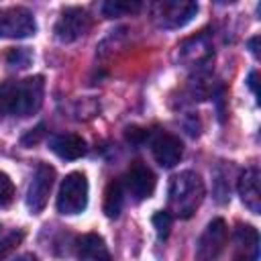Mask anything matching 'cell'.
I'll return each instance as SVG.
<instances>
[{"label":"cell","mask_w":261,"mask_h":261,"mask_svg":"<svg viewBox=\"0 0 261 261\" xmlns=\"http://www.w3.org/2000/svg\"><path fill=\"white\" fill-rule=\"evenodd\" d=\"M45 82L41 75L24 80H6L0 84V116L27 118L43 104Z\"/></svg>","instance_id":"obj_1"},{"label":"cell","mask_w":261,"mask_h":261,"mask_svg":"<svg viewBox=\"0 0 261 261\" xmlns=\"http://www.w3.org/2000/svg\"><path fill=\"white\" fill-rule=\"evenodd\" d=\"M204 181L196 171H179L169 181L167 212L175 218H190L204 200Z\"/></svg>","instance_id":"obj_2"},{"label":"cell","mask_w":261,"mask_h":261,"mask_svg":"<svg viewBox=\"0 0 261 261\" xmlns=\"http://www.w3.org/2000/svg\"><path fill=\"white\" fill-rule=\"evenodd\" d=\"M88 206V179L82 171L65 175L57 194V210L61 214H80Z\"/></svg>","instance_id":"obj_3"},{"label":"cell","mask_w":261,"mask_h":261,"mask_svg":"<svg viewBox=\"0 0 261 261\" xmlns=\"http://www.w3.org/2000/svg\"><path fill=\"white\" fill-rule=\"evenodd\" d=\"M151 14L161 29H181L198 14V4L184 0H161L153 4Z\"/></svg>","instance_id":"obj_4"},{"label":"cell","mask_w":261,"mask_h":261,"mask_svg":"<svg viewBox=\"0 0 261 261\" xmlns=\"http://www.w3.org/2000/svg\"><path fill=\"white\" fill-rule=\"evenodd\" d=\"M228 241V226L222 218H212L204 232L200 234V239L196 241V249H194V257L196 261H214L226 247Z\"/></svg>","instance_id":"obj_5"},{"label":"cell","mask_w":261,"mask_h":261,"mask_svg":"<svg viewBox=\"0 0 261 261\" xmlns=\"http://www.w3.org/2000/svg\"><path fill=\"white\" fill-rule=\"evenodd\" d=\"M37 22L29 8L10 6L0 10V39H27L35 35Z\"/></svg>","instance_id":"obj_6"},{"label":"cell","mask_w":261,"mask_h":261,"mask_svg":"<svg viewBox=\"0 0 261 261\" xmlns=\"http://www.w3.org/2000/svg\"><path fill=\"white\" fill-rule=\"evenodd\" d=\"M92 29V16L86 8L67 6L55 22V37L61 43H73Z\"/></svg>","instance_id":"obj_7"},{"label":"cell","mask_w":261,"mask_h":261,"mask_svg":"<svg viewBox=\"0 0 261 261\" xmlns=\"http://www.w3.org/2000/svg\"><path fill=\"white\" fill-rule=\"evenodd\" d=\"M120 184H122L124 192L133 196V200L143 202V200L153 196L155 186H157V177L151 171V167H147L143 161H135L126 169V173L122 175Z\"/></svg>","instance_id":"obj_8"},{"label":"cell","mask_w":261,"mask_h":261,"mask_svg":"<svg viewBox=\"0 0 261 261\" xmlns=\"http://www.w3.org/2000/svg\"><path fill=\"white\" fill-rule=\"evenodd\" d=\"M53 179H55V169L49 163H39L35 169V175L31 179L29 192H27V208L33 214H39L49 200L51 188H53Z\"/></svg>","instance_id":"obj_9"},{"label":"cell","mask_w":261,"mask_h":261,"mask_svg":"<svg viewBox=\"0 0 261 261\" xmlns=\"http://www.w3.org/2000/svg\"><path fill=\"white\" fill-rule=\"evenodd\" d=\"M177 59L186 67H202L212 59V43L208 35H196L177 45Z\"/></svg>","instance_id":"obj_10"},{"label":"cell","mask_w":261,"mask_h":261,"mask_svg":"<svg viewBox=\"0 0 261 261\" xmlns=\"http://www.w3.org/2000/svg\"><path fill=\"white\" fill-rule=\"evenodd\" d=\"M151 151H153L155 161L161 167H173L179 163L184 155V145L175 135L167 130H159L151 137Z\"/></svg>","instance_id":"obj_11"},{"label":"cell","mask_w":261,"mask_h":261,"mask_svg":"<svg viewBox=\"0 0 261 261\" xmlns=\"http://www.w3.org/2000/svg\"><path fill=\"white\" fill-rule=\"evenodd\" d=\"M237 190L239 196L243 200V204L253 212L259 214L261 212V190H259V167L251 165L247 167L237 181Z\"/></svg>","instance_id":"obj_12"},{"label":"cell","mask_w":261,"mask_h":261,"mask_svg":"<svg viewBox=\"0 0 261 261\" xmlns=\"http://www.w3.org/2000/svg\"><path fill=\"white\" fill-rule=\"evenodd\" d=\"M232 261H259V232L249 224H239L234 230Z\"/></svg>","instance_id":"obj_13"},{"label":"cell","mask_w":261,"mask_h":261,"mask_svg":"<svg viewBox=\"0 0 261 261\" xmlns=\"http://www.w3.org/2000/svg\"><path fill=\"white\" fill-rule=\"evenodd\" d=\"M49 149L65 159V161H73V159H80L86 155L88 147H86V141L80 137V135H73V133H61V135H53L49 139Z\"/></svg>","instance_id":"obj_14"},{"label":"cell","mask_w":261,"mask_h":261,"mask_svg":"<svg viewBox=\"0 0 261 261\" xmlns=\"http://www.w3.org/2000/svg\"><path fill=\"white\" fill-rule=\"evenodd\" d=\"M75 253L82 261H114L110 251L106 249V243L100 234L96 232H88V234H82L77 241H75Z\"/></svg>","instance_id":"obj_15"},{"label":"cell","mask_w":261,"mask_h":261,"mask_svg":"<svg viewBox=\"0 0 261 261\" xmlns=\"http://www.w3.org/2000/svg\"><path fill=\"white\" fill-rule=\"evenodd\" d=\"M122 202H124V188L120 179L110 181L104 192V214L108 218H116L122 210Z\"/></svg>","instance_id":"obj_16"},{"label":"cell","mask_w":261,"mask_h":261,"mask_svg":"<svg viewBox=\"0 0 261 261\" xmlns=\"http://www.w3.org/2000/svg\"><path fill=\"white\" fill-rule=\"evenodd\" d=\"M141 8V2H122V0H110L102 4V14L108 18H116V16H126L133 14Z\"/></svg>","instance_id":"obj_17"},{"label":"cell","mask_w":261,"mask_h":261,"mask_svg":"<svg viewBox=\"0 0 261 261\" xmlns=\"http://www.w3.org/2000/svg\"><path fill=\"white\" fill-rule=\"evenodd\" d=\"M2 228V226H0ZM24 239V232L20 228H12V230H0V261L4 257H8L16 247L18 243Z\"/></svg>","instance_id":"obj_18"},{"label":"cell","mask_w":261,"mask_h":261,"mask_svg":"<svg viewBox=\"0 0 261 261\" xmlns=\"http://www.w3.org/2000/svg\"><path fill=\"white\" fill-rule=\"evenodd\" d=\"M31 59H33V55H31V51L24 49V47L10 49V51L6 53V63H8V67H16V69H24V67H29Z\"/></svg>","instance_id":"obj_19"},{"label":"cell","mask_w":261,"mask_h":261,"mask_svg":"<svg viewBox=\"0 0 261 261\" xmlns=\"http://www.w3.org/2000/svg\"><path fill=\"white\" fill-rule=\"evenodd\" d=\"M12 200H14V184L4 171H0V208L10 206Z\"/></svg>","instance_id":"obj_20"},{"label":"cell","mask_w":261,"mask_h":261,"mask_svg":"<svg viewBox=\"0 0 261 261\" xmlns=\"http://www.w3.org/2000/svg\"><path fill=\"white\" fill-rule=\"evenodd\" d=\"M171 218H173V216H171L167 210H161V212H157V214L153 216V226H155L159 239H167L169 228H171Z\"/></svg>","instance_id":"obj_21"},{"label":"cell","mask_w":261,"mask_h":261,"mask_svg":"<svg viewBox=\"0 0 261 261\" xmlns=\"http://www.w3.org/2000/svg\"><path fill=\"white\" fill-rule=\"evenodd\" d=\"M41 133H43V126L35 128V135L31 133V137H24V139H22V143H24V145H29L31 141H33V143H37V141H39V137H41Z\"/></svg>","instance_id":"obj_22"},{"label":"cell","mask_w":261,"mask_h":261,"mask_svg":"<svg viewBox=\"0 0 261 261\" xmlns=\"http://www.w3.org/2000/svg\"><path fill=\"white\" fill-rule=\"evenodd\" d=\"M14 261H39V257H37L35 253H24V255H20V257H16Z\"/></svg>","instance_id":"obj_23"},{"label":"cell","mask_w":261,"mask_h":261,"mask_svg":"<svg viewBox=\"0 0 261 261\" xmlns=\"http://www.w3.org/2000/svg\"><path fill=\"white\" fill-rule=\"evenodd\" d=\"M257 41H259V37H253V39L249 41V45H251V51H253V55H259V49H257Z\"/></svg>","instance_id":"obj_24"},{"label":"cell","mask_w":261,"mask_h":261,"mask_svg":"<svg viewBox=\"0 0 261 261\" xmlns=\"http://www.w3.org/2000/svg\"><path fill=\"white\" fill-rule=\"evenodd\" d=\"M255 77H257V73L253 71V73L249 75V88H251V90H253V92L257 94V86H255Z\"/></svg>","instance_id":"obj_25"}]
</instances>
